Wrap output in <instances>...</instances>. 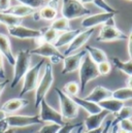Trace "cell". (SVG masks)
I'll return each instance as SVG.
<instances>
[{
    "instance_id": "4316f807",
    "label": "cell",
    "mask_w": 132,
    "mask_h": 133,
    "mask_svg": "<svg viewBox=\"0 0 132 133\" xmlns=\"http://www.w3.org/2000/svg\"><path fill=\"white\" fill-rule=\"evenodd\" d=\"M113 63L114 65L117 67L119 70H121L122 72H124L125 74L127 75H132V61L129 60V61H121L119 58L117 57H114L113 58Z\"/></svg>"
},
{
    "instance_id": "83f0119b",
    "label": "cell",
    "mask_w": 132,
    "mask_h": 133,
    "mask_svg": "<svg viewBox=\"0 0 132 133\" xmlns=\"http://www.w3.org/2000/svg\"><path fill=\"white\" fill-rule=\"evenodd\" d=\"M116 119L113 121V125H118L120 122L124 120H128L132 117V107L131 106H123L119 112L116 114Z\"/></svg>"
},
{
    "instance_id": "f546056e",
    "label": "cell",
    "mask_w": 132,
    "mask_h": 133,
    "mask_svg": "<svg viewBox=\"0 0 132 133\" xmlns=\"http://www.w3.org/2000/svg\"><path fill=\"white\" fill-rule=\"evenodd\" d=\"M62 91L69 97L76 96L80 93V85L76 82H68L64 85Z\"/></svg>"
},
{
    "instance_id": "7c38bea8",
    "label": "cell",
    "mask_w": 132,
    "mask_h": 133,
    "mask_svg": "<svg viewBox=\"0 0 132 133\" xmlns=\"http://www.w3.org/2000/svg\"><path fill=\"white\" fill-rule=\"evenodd\" d=\"M86 55H87V51L84 50V51H81V52H77L72 55L64 57V59H63L64 66H63L61 73L67 74V73H71V72H74L75 70H77Z\"/></svg>"
},
{
    "instance_id": "f1b7e54d",
    "label": "cell",
    "mask_w": 132,
    "mask_h": 133,
    "mask_svg": "<svg viewBox=\"0 0 132 133\" xmlns=\"http://www.w3.org/2000/svg\"><path fill=\"white\" fill-rule=\"evenodd\" d=\"M113 98L123 102L126 100L132 99V89L126 87V88H121L116 91H113Z\"/></svg>"
},
{
    "instance_id": "d6986e66",
    "label": "cell",
    "mask_w": 132,
    "mask_h": 133,
    "mask_svg": "<svg viewBox=\"0 0 132 133\" xmlns=\"http://www.w3.org/2000/svg\"><path fill=\"white\" fill-rule=\"evenodd\" d=\"M81 32H82V29H71L69 31H65L58 36V38L55 40V42L53 44L57 49L64 46V45H68Z\"/></svg>"
},
{
    "instance_id": "c3c4849f",
    "label": "cell",
    "mask_w": 132,
    "mask_h": 133,
    "mask_svg": "<svg viewBox=\"0 0 132 133\" xmlns=\"http://www.w3.org/2000/svg\"><path fill=\"white\" fill-rule=\"evenodd\" d=\"M32 17H33V20H34V21H39V20H40V17H39L38 11H34L32 15Z\"/></svg>"
},
{
    "instance_id": "681fc988",
    "label": "cell",
    "mask_w": 132,
    "mask_h": 133,
    "mask_svg": "<svg viewBox=\"0 0 132 133\" xmlns=\"http://www.w3.org/2000/svg\"><path fill=\"white\" fill-rule=\"evenodd\" d=\"M4 118H6V112L3 111V110L0 108V120H2V119H4Z\"/></svg>"
},
{
    "instance_id": "3957f363",
    "label": "cell",
    "mask_w": 132,
    "mask_h": 133,
    "mask_svg": "<svg viewBox=\"0 0 132 133\" xmlns=\"http://www.w3.org/2000/svg\"><path fill=\"white\" fill-rule=\"evenodd\" d=\"M54 71L53 66L51 63H47L44 68V73L39 81L36 89H35V107H39V104L44 99L45 95L48 94L49 90L51 89L53 83H54Z\"/></svg>"
},
{
    "instance_id": "ffe728a7",
    "label": "cell",
    "mask_w": 132,
    "mask_h": 133,
    "mask_svg": "<svg viewBox=\"0 0 132 133\" xmlns=\"http://www.w3.org/2000/svg\"><path fill=\"white\" fill-rule=\"evenodd\" d=\"M73 101L76 103L77 106H81L83 109H85L89 115H95V114H98L100 112L102 109L101 107L99 106L97 103H94V102H91V101H88V100L84 99V98H80L77 96H73L71 97Z\"/></svg>"
},
{
    "instance_id": "74e56055",
    "label": "cell",
    "mask_w": 132,
    "mask_h": 133,
    "mask_svg": "<svg viewBox=\"0 0 132 133\" xmlns=\"http://www.w3.org/2000/svg\"><path fill=\"white\" fill-rule=\"evenodd\" d=\"M8 129H10V127H9V125H8V122H7L6 118L0 120V133L5 132V131L8 130Z\"/></svg>"
},
{
    "instance_id": "e575fe53",
    "label": "cell",
    "mask_w": 132,
    "mask_h": 133,
    "mask_svg": "<svg viewBox=\"0 0 132 133\" xmlns=\"http://www.w3.org/2000/svg\"><path fill=\"white\" fill-rule=\"evenodd\" d=\"M82 123H78V124H64L63 126H61V128L58 130L57 133H72L73 130H75L78 126H81Z\"/></svg>"
},
{
    "instance_id": "4dcf8cb0",
    "label": "cell",
    "mask_w": 132,
    "mask_h": 133,
    "mask_svg": "<svg viewBox=\"0 0 132 133\" xmlns=\"http://www.w3.org/2000/svg\"><path fill=\"white\" fill-rule=\"evenodd\" d=\"M58 38V33L56 30L52 29L51 27L48 28H43L42 29V35H41V39L44 42H49V43H53L55 42V40Z\"/></svg>"
},
{
    "instance_id": "e0dca14e",
    "label": "cell",
    "mask_w": 132,
    "mask_h": 133,
    "mask_svg": "<svg viewBox=\"0 0 132 133\" xmlns=\"http://www.w3.org/2000/svg\"><path fill=\"white\" fill-rule=\"evenodd\" d=\"M0 54L5 58L10 65H15L16 57L12 54L10 40L7 35L3 33H0Z\"/></svg>"
},
{
    "instance_id": "44dd1931",
    "label": "cell",
    "mask_w": 132,
    "mask_h": 133,
    "mask_svg": "<svg viewBox=\"0 0 132 133\" xmlns=\"http://www.w3.org/2000/svg\"><path fill=\"white\" fill-rule=\"evenodd\" d=\"M98 105L101 107V109L107 110L110 114H117L124 106V102L118 99H115V98H109V99L103 100V101L99 102Z\"/></svg>"
},
{
    "instance_id": "9c48e42d",
    "label": "cell",
    "mask_w": 132,
    "mask_h": 133,
    "mask_svg": "<svg viewBox=\"0 0 132 133\" xmlns=\"http://www.w3.org/2000/svg\"><path fill=\"white\" fill-rule=\"evenodd\" d=\"M10 128H25L28 126L42 124L39 116H24V115H12L6 117Z\"/></svg>"
},
{
    "instance_id": "7a4b0ae2",
    "label": "cell",
    "mask_w": 132,
    "mask_h": 133,
    "mask_svg": "<svg viewBox=\"0 0 132 133\" xmlns=\"http://www.w3.org/2000/svg\"><path fill=\"white\" fill-rule=\"evenodd\" d=\"M80 92L84 93L87 87V84L92 79H95L100 76L98 72L97 64H95L92 59L89 57L88 53L84 57L82 64L80 66Z\"/></svg>"
},
{
    "instance_id": "cb8c5ba5",
    "label": "cell",
    "mask_w": 132,
    "mask_h": 133,
    "mask_svg": "<svg viewBox=\"0 0 132 133\" xmlns=\"http://www.w3.org/2000/svg\"><path fill=\"white\" fill-rule=\"evenodd\" d=\"M40 20H45V21H54V19H56L57 17V8L50 5V4H45L44 6H42L40 8V10H38Z\"/></svg>"
},
{
    "instance_id": "2e32d148",
    "label": "cell",
    "mask_w": 132,
    "mask_h": 133,
    "mask_svg": "<svg viewBox=\"0 0 132 133\" xmlns=\"http://www.w3.org/2000/svg\"><path fill=\"white\" fill-rule=\"evenodd\" d=\"M109 114H110L109 111L102 109L98 114L89 115V117H87L86 120L84 121V127H85L87 130H92V129L100 128L101 125H102V123L104 122V120L106 119V117H107Z\"/></svg>"
},
{
    "instance_id": "ab89813d",
    "label": "cell",
    "mask_w": 132,
    "mask_h": 133,
    "mask_svg": "<svg viewBox=\"0 0 132 133\" xmlns=\"http://www.w3.org/2000/svg\"><path fill=\"white\" fill-rule=\"evenodd\" d=\"M128 54H129L130 60L132 61V26L130 29V33L128 35Z\"/></svg>"
},
{
    "instance_id": "5bb4252c",
    "label": "cell",
    "mask_w": 132,
    "mask_h": 133,
    "mask_svg": "<svg viewBox=\"0 0 132 133\" xmlns=\"http://www.w3.org/2000/svg\"><path fill=\"white\" fill-rule=\"evenodd\" d=\"M29 51L31 55H37V56H41L44 58H52V57L64 58V55L61 54L59 50L53 43H49V42H42L39 45H37V48L33 50H29Z\"/></svg>"
},
{
    "instance_id": "bcb514c9",
    "label": "cell",
    "mask_w": 132,
    "mask_h": 133,
    "mask_svg": "<svg viewBox=\"0 0 132 133\" xmlns=\"http://www.w3.org/2000/svg\"><path fill=\"white\" fill-rule=\"evenodd\" d=\"M58 3H59V0H50V2H49V4L50 5H52V6H54V7H58Z\"/></svg>"
},
{
    "instance_id": "d590c367",
    "label": "cell",
    "mask_w": 132,
    "mask_h": 133,
    "mask_svg": "<svg viewBox=\"0 0 132 133\" xmlns=\"http://www.w3.org/2000/svg\"><path fill=\"white\" fill-rule=\"evenodd\" d=\"M119 127L125 131H127L128 133H132V121L130 119L128 120H124L122 122L119 123Z\"/></svg>"
},
{
    "instance_id": "7bdbcfd3",
    "label": "cell",
    "mask_w": 132,
    "mask_h": 133,
    "mask_svg": "<svg viewBox=\"0 0 132 133\" xmlns=\"http://www.w3.org/2000/svg\"><path fill=\"white\" fill-rule=\"evenodd\" d=\"M102 127H100V128H97V129H92V130H87V132L85 133H101L102 132Z\"/></svg>"
},
{
    "instance_id": "30bf717a",
    "label": "cell",
    "mask_w": 132,
    "mask_h": 133,
    "mask_svg": "<svg viewBox=\"0 0 132 133\" xmlns=\"http://www.w3.org/2000/svg\"><path fill=\"white\" fill-rule=\"evenodd\" d=\"M7 31L10 36L19 39H36L42 35V29L27 28L23 25L7 27Z\"/></svg>"
},
{
    "instance_id": "5b68a950",
    "label": "cell",
    "mask_w": 132,
    "mask_h": 133,
    "mask_svg": "<svg viewBox=\"0 0 132 133\" xmlns=\"http://www.w3.org/2000/svg\"><path fill=\"white\" fill-rule=\"evenodd\" d=\"M61 14L63 18L70 21L82 17H88L91 15V10L85 7L78 0H63Z\"/></svg>"
},
{
    "instance_id": "f907efd6",
    "label": "cell",
    "mask_w": 132,
    "mask_h": 133,
    "mask_svg": "<svg viewBox=\"0 0 132 133\" xmlns=\"http://www.w3.org/2000/svg\"><path fill=\"white\" fill-rule=\"evenodd\" d=\"M80 2H82L83 4H86V3H93L95 0H78Z\"/></svg>"
},
{
    "instance_id": "ee69618b",
    "label": "cell",
    "mask_w": 132,
    "mask_h": 133,
    "mask_svg": "<svg viewBox=\"0 0 132 133\" xmlns=\"http://www.w3.org/2000/svg\"><path fill=\"white\" fill-rule=\"evenodd\" d=\"M84 129H85V127H84V123H82V125L78 126V127L75 129L74 133H83L84 132Z\"/></svg>"
},
{
    "instance_id": "836d02e7",
    "label": "cell",
    "mask_w": 132,
    "mask_h": 133,
    "mask_svg": "<svg viewBox=\"0 0 132 133\" xmlns=\"http://www.w3.org/2000/svg\"><path fill=\"white\" fill-rule=\"evenodd\" d=\"M97 68H98V72L100 75H107L111 70V65L108 61H104V62L98 64Z\"/></svg>"
},
{
    "instance_id": "b9f144b4",
    "label": "cell",
    "mask_w": 132,
    "mask_h": 133,
    "mask_svg": "<svg viewBox=\"0 0 132 133\" xmlns=\"http://www.w3.org/2000/svg\"><path fill=\"white\" fill-rule=\"evenodd\" d=\"M8 83H9V79H8V78H6V79L0 82V97H1V94H2V92L4 91V89H5V87H6V85H7Z\"/></svg>"
},
{
    "instance_id": "7dc6e473",
    "label": "cell",
    "mask_w": 132,
    "mask_h": 133,
    "mask_svg": "<svg viewBox=\"0 0 132 133\" xmlns=\"http://www.w3.org/2000/svg\"><path fill=\"white\" fill-rule=\"evenodd\" d=\"M126 85L128 88H131L132 89V75H130L127 79H126Z\"/></svg>"
},
{
    "instance_id": "ac0fdd59",
    "label": "cell",
    "mask_w": 132,
    "mask_h": 133,
    "mask_svg": "<svg viewBox=\"0 0 132 133\" xmlns=\"http://www.w3.org/2000/svg\"><path fill=\"white\" fill-rule=\"evenodd\" d=\"M29 104V100L24 99L22 97H19V98H12V99L7 100L2 106H1V109L3 111H5L6 114H11V112H15V111H18L24 107H26L27 105Z\"/></svg>"
},
{
    "instance_id": "4fadbf2b",
    "label": "cell",
    "mask_w": 132,
    "mask_h": 133,
    "mask_svg": "<svg viewBox=\"0 0 132 133\" xmlns=\"http://www.w3.org/2000/svg\"><path fill=\"white\" fill-rule=\"evenodd\" d=\"M116 14H109V12H100L96 15H90L82 21V27L85 29L95 28L96 26L103 25L104 23H106L109 19L114 18Z\"/></svg>"
},
{
    "instance_id": "9a60e30c",
    "label": "cell",
    "mask_w": 132,
    "mask_h": 133,
    "mask_svg": "<svg viewBox=\"0 0 132 133\" xmlns=\"http://www.w3.org/2000/svg\"><path fill=\"white\" fill-rule=\"evenodd\" d=\"M109 98H113V91L109 90V89H107V88H105V87L97 86L84 99L98 104L99 102H101L103 100L109 99Z\"/></svg>"
},
{
    "instance_id": "f35d334b",
    "label": "cell",
    "mask_w": 132,
    "mask_h": 133,
    "mask_svg": "<svg viewBox=\"0 0 132 133\" xmlns=\"http://www.w3.org/2000/svg\"><path fill=\"white\" fill-rule=\"evenodd\" d=\"M0 78L6 79L5 70H4V64H3V56L1 54H0Z\"/></svg>"
},
{
    "instance_id": "52a82bcc",
    "label": "cell",
    "mask_w": 132,
    "mask_h": 133,
    "mask_svg": "<svg viewBox=\"0 0 132 133\" xmlns=\"http://www.w3.org/2000/svg\"><path fill=\"white\" fill-rule=\"evenodd\" d=\"M43 64H44V60L42 59L38 63H36L33 67H30V69L27 71V73L24 76L23 88L20 92L21 97L23 95H25L26 93L36 89V87L38 85V79H39V72H40L41 67L43 66Z\"/></svg>"
},
{
    "instance_id": "603a6c76",
    "label": "cell",
    "mask_w": 132,
    "mask_h": 133,
    "mask_svg": "<svg viewBox=\"0 0 132 133\" xmlns=\"http://www.w3.org/2000/svg\"><path fill=\"white\" fill-rule=\"evenodd\" d=\"M86 51H87L89 57L92 59V61L97 65L104 62V61H107V56H106L105 52L98 49V48H95L92 45H87Z\"/></svg>"
},
{
    "instance_id": "db71d44e",
    "label": "cell",
    "mask_w": 132,
    "mask_h": 133,
    "mask_svg": "<svg viewBox=\"0 0 132 133\" xmlns=\"http://www.w3.org/2000/svg\"><path fill=\"white\" fill-rule=\"evenodd\" d=\"M129 1H132V0H129Z\"/></svg>"
},
{
    "instance_id": "f5cc1de1",
    "label": "cell",
    "mask_w": 132,
    "mask_h": 133,
    "mask_svg": "<svg viewBox=\"0 0 132 133\" xmlns=\"http://www.w3.org/2000/svg\"><path fill=\"white\" fill-rule=\"evenodd\" d=\"M118 133H128L127 131H125V130H123V129H121L120 127H119V129H118Z\"/></svg>"
},
{
    "instance_id": "277c9868",
    "label": "cell",
    "mask_w": 132,
    "mask_h": 133,
    "mask_svg": "<svg viewBox=\"0 0 132 133\" xmlns=\"http://www.w3.org/2000/svg\"><path fill=\"white\" fill-rule=\"evenodd\" d=\"M128 39V35L117 28L115 19H109L106 23L101 25L100 32L96 40L99 42H108V41H116V40H126Z\"/></svg>"
},
{
    "instance_id": "8fae6325",
    "label": "cell",
    "mask_w": 132,
    "mask_h": 133,
    "mask_svg": "<svg viewBox=\"0 0 132 133\" xmlns=\"http://www.w3.org/2000/svg\"><path fill=\"white\" fill-rule=\"evenodd\" d=\"M94 31H95V28H90V29H86L85 31H82L67 45V49L65 50V52L63 53L64 57L74 54L83 45H85L87 43V41L90 39V37L92 36V34L94 33Z\"/></svg>"
},
{
    "instance_id": "60d3db41",
    "label": "cell",
    "mask_w": 132,
    "mask_h": 133,
    "mask_svg": "<svg viewBox=\"0 0 132 133\" xmlns=\"http://www.w3.org/2000/svg\"><path fill=\"white\" fill-rule=\"evenodd\" d=\"M111 125H113V121H106L105 122V125L103 126V129H102V132L101 133H109L110 132V128H111Z\"/></svg>"
},
{
    "instance_id": "d6a6232c",
    "label": "cell",
    "mask_w": 132,
    "mask_h": 133,
    "mask_svg": "<svg viewBox=\"0 0 132 133\" xmlns=\"http://www.w3.org/2000/svg\"><path fill=\"white\" fill-rule=\"evenodd\" d=\"M61 128L60 125L53 124V123H47L44 126H42L37 133H57L58 130Z\"/></svg>"
},
{
    "instance_id": "484cf974",
    "label": "cell",
    "mask_w": 132,
    "mask_h": 133,
    "mask_svg": "<svg viewBox=\"0 0 132 133\" xmlns=\"http://www.w3.org/2000/svg\"><path fill=\"white\" fill-rule=\"evenodd\" d=\"M52 29H54V30H56L57 32L58 31H61V32H65V31H69V30H71L70 29V24H69V21L65 19V18H63V17H61V18H59V19H56V20H54L53 22H52V24H51V26H50Z\"/></svg>"
},
{
    "instance_id": "f6af8a7d",
    "label": "cell",
    "mask_w": 132,
    "mask_h": 133,
    "mask_svg": "<svg viewBox=\"0 0 132 133\" xmlns=\"http://www.w3.org/2000/svg\"><path fill=\"white\" fill-rule=\"evenodd\" d=\"M118 129H119V124L118 125H111L110 132L109 133H118Z\"/></svg>"
},
{
    "instance_id": "7402d4cb",
    "label": "cell",
    "mask_w": 132,
    "mask_h": 133,
    "mask_svg": "<svg viewBox=\"0 0 132 133\" xmlns=\"http://www.w3.org/2000/svg\"><path fill=\"white\" fill-rule=\"evenodd\" d=\"M35 10L26 6V5H23V4H18V5H14V6H10L5 12L6 14H9V15H12L15 17H18V18H25L27 16H32L33 12Z\"/></svg>"
},
{
    "instance_id": "816d5d0a",
    "label": "cell",
    "mask_w": 132,
    "mask_h": 133,
    "mask_svg": "<svg viewBox=\"0 0 132 133\" xmlns=\"http://www.w3.org/2000/svg\"><path fill=\"white\" fill-rule=\"evenodd\" d=\"M2 133H15V130H14L12 128H10V129H8V130H6L5 132H2Z\"/></svg>"
},
{
    "instance_id": "8d00e7d4",
    "label": "cell",
    "mask_w": 132,
    "mask_h": 133,
    "mask_svg": "<svg viewBox=\"0 0 132 133\" xmlns=\"http://www.w3.org/2000/svg\"><path fill=\"white\" fill-rule=\"evenodd\" d=\"M10 6V0H0V12H5Z\"/></svg>"
},
{
    "instance_id": "ba28073f",
    "label": "cell",
    "mask_w": 132,
    "mask_h": 133,
    "mask_svg": "<svg viewBox=\"0 0 132 133\" xmlns=\"http://www.w3.org/2000/svg\"><path fill=\"white\" fill-rule=\"evenodd\" d=\"M39 107H40L39 119L41 120L42 123H53V124H57L60 126H63L65 124L60 111H57L44 99L40 102Z\"/></svg>"
},
{
    "instance_id": "6da1fadb",
    "label": "cell",
    "mask_w": 132,
    "mask_h": 133,
    "mask_svg": "<svg viewBox=\"0 0 132 133\" xmlns=\"http://www.w3.org/2000/svg\"><path fill=\"white\" fill-rule=\"evenodd\" d=\"M31 54L29 50H21L18 52L15 62V70H14V77L10 85V88L14 89L20 83V81L25 76L27 71L30 69L31 65Z\"/></svg>"
},
{
    "instance_id": "8992f818",
    "label": "cell",
    "mask_w": 132,
    "mask_h": 133,
    "mask_svg": "<svg viewBox=\"0 0 132 133\" xmlns=\"http://www.w3.org/2000/svg\"><path fill=\"white\" fill-rule=\"evenodd\" d=\"M55 92L58 95L59 103H60V114L62 115L63 119L73 120L78 116V106L73 101L71 97L66 95L65 93L59 89L55 88Z\"/></svg>"
},
{
    "instance_id": "d4e9b609",
    "label": "cell",
    "mask_w": 132,
    "mask_h": 133,
    "mask_svg": "<svg viewBox=\"0 0 132 133\" xmlns=\"http://www.w3.org/2000/svg\"><path fill=\"white\" fill-rule=\"evenodd\" d=\"M23 18H18L12 15L6 14V12H0V24H3L7 27H12V26H18L22 25Z\"/></svg>"
},
{
    "instance_id": "1f68e13d",
    "label": "cell",
    "mask_w": 132,
    "mask_h": 133,
    "mask_svg": "<svg viewBox=\"0 0 132 133\" xmlns=\"http://www.w3.org/2000/svg\"><path fill=\"white\" fill-rule=\"evenodd\" d=\"M21 4L26 5L32 9H37L45 5V0H18Z\"/></svg>"
}]
</instances>
